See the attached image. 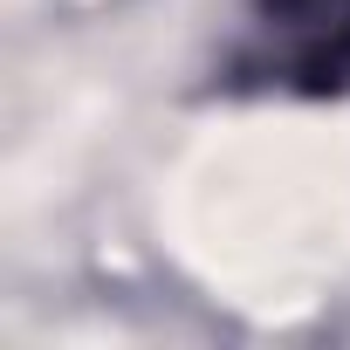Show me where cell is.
<instances>
[{
    "label": "cell",
    "mask_w": 350,
    "mask_h": 350,
    "mask_svg": "<svg viewBox=\"0 0 350 350\" xmlns=\"http://www.w3.org/2000/svg\"><path fill=\"white\" fill-rule=\"evenodd\" d=\"M234 76L288 96H350V0H247Z\"/></svg>",
    "instance_id": "obj_1"
}]
</instances>
